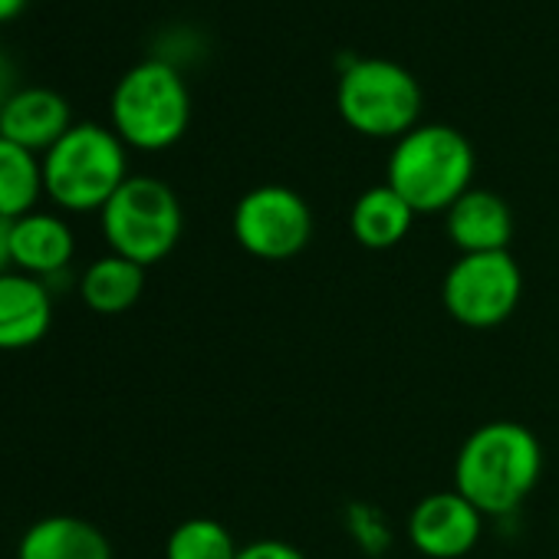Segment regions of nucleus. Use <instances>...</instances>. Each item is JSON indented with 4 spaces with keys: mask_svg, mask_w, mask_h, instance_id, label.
Instances as JSON below:
<instances>
[{
    "mask_svg": "<svg viewBox=\"0 0 559 559\" xmlns=\"http://www.w3.org/2000/svg\"><path fill=\"white\" fill-rule=\"evenodd\" d=\"M543 474L536 435L510 418L474 428L454 457V490L484 516H507L523 507Z\"/></svg>",
    "mask_w": 559,
    "mask_h": 559,
    "instance_id": "nucleus-1",
    "label": "nucleus"
},
{
    "mask_svg": "<svg viewBox=\"0 0 559 559\" xmlns=\"http://www.w3.org/2000/svg\"><path fill=\"white\" fill-rule=\"evenodd\" d=\"M477 155L464 132L444 122H421L392 145L385 185L395 188L415 214H444L474 188Z\"/></svg>",
    "mask_w": 559,
    "mask_h": 559,
    "instance_id": "nucleus-2",
    "label": "nucleus"
},
{
    "mask_svg": "<svg viewBox=\"0 0 559 559\" xmlns=\"http://www.w3.org/2000/svg\"><path fill=\"white\" fill-rule=\"evenodd\" d=\"M40 158L44 194L63 214H99L129 178L126 142L99 122H73Z\"/></svg>",
    "mask_w": 559,
    "mask_h": 559,
    "instance_id": "nucleus-3",
    "label": "nucleus"
},
{
    "mask_svg": "<svg viewBox=\"0 0 559 559\" xmlns=\"http://www.w3.org/2000/svg\"><path fill=\"white\" fill-rule=\"evenodd\" d=\"M191 126V93L178 67L148 57L129 67L109 96V129L135 152H165Z\"/></svg>",
    "mask_w": 559,
    "mask_h": 559,
    "instance_id": "nucleus-4",
    "label": "nucleus"
},
{
    "mask_svg": "<svg viewBox=\"0 0 559 559\" xmlns=\"http://www.w3.org/2000/svg\"><path fill=\"white\" fill-rule=\"evenodd\" d=\"M425 93L412 70L395 60L362 57L349 60L336 83V112L340 119L366 135L399 142L415 126H421Z\"/></svg>",
    "mask_w": 559,
    "mask_h": 559,
    "instance_id": "nucleus-5",
    "label": "nucleus"
},
{
    "mask_svg": "<svg viewBox=\"0 0 559 559\" xmlns=\"http://www.w3.org/2000/svg\"><path fill=\"white\" fill-rule=\"evenodd\" d=\"M99 230L109 253H119L148 270L178 247L185 211L168 181L152 175H129L126 185L99 211Z\"/></svg>",
    "mask_w": 559,
    "mask_h": 559,
    "instance_id": "nucleus-6",
    "label": "nucleus"
},
{
    "mask_svg": "<svg viewBox=\"0 0 559 559\" xmlns=\"http://www.w3.org/2000/svg\"><path fill=\"white\" fill-rule=\"evenodd\" d=\"M520 297L523 270L510 250L461 253L441 280V304L448 317L467 330L503 326L516 313Z\"/></svg>",
    "mask_w": 559,
    "mask_h": 559,
    "instance_id": "nucleus-7",
    "label": "nucleus"
},
{
    "mask_svg": "<svg viewBox=\"0 0 559 559\" xmlns=\"http://www.w3.org/2000/svg\"><path fill=\"white\" fill-rule=\"evenodd\" d=\"M230 230L237 247L257 260H290L313 240V211L287 185H257L234 204Z\"/></svg>",
    "mask_w": 559,
    "mask_h": 559,
    "instance_id": "nucleus-8",
    "label": "nucleus"
},
{
    "mask_svg": "<svg viewBox=\"0 0 559 559\" xmlns=\"http://www.w3.org/2000/svg\"><path fill=\"white\" fill-rule=\"evenodd\" d=\"M405 533L425 559H464L480 543L484 513L454 487L435 490L412 507Z\"/></svg>",
    "mask_w": 559,
    "mask_h": 559,
    "instance_id": "nucleus-9",
    "label": "nucleus"
},
{
    "mask_svg": "<svg viewBox=\"0 0 559 559\" xmlns=\"http://www.w3.org/2000/svg\"><path fill=\"white\" fill-rule=\"evenodd\" d=\"M76 257V230L57 211H31L11 221V263L14 270L53 287Z\"/></svg>",
    "mask_w": 559,
    "mask_h": 559,
    "instance_id": "nucleus-10",
    "label": "nucleus"
},
{
    "mask_svg": "<svg viewBox=\"0 0 559 559\" xmlns=\"http://www.w3.org/2000/svg\"><path fill=\"white\" fill-rule=\"evenodd\" d=\"M53 326V290L21 270L0 273V353H24Z\"/></svg>",
    "mask_w": 559,
    "mask_h": 559,
    "instance_id": "nucleus-11",
    "label": "nucleus"
},
{
    "mask_svg": "<svg viewBox=\"0 0 559 559\" xmlns=\"http://www.w3.org/2000/svg\"><path fill=\"white\" fill-rule=\"evenodd\" d=\"M73 129V109L50 86H21L0 109V135L44 155Z\"/></svg>",
    "mask_w": 559,
    "mask_h": 559,
    "instance_id": "nucleus-12",
    "label": "nucleus"
},
{
    "mask_svg": "<svg viewBox=\"0 0 559 559\" xmlns=\"http://www.w3.org/2000/svg\"><path fill=\"white\" fill-rule=\"evenodd\" d=\"M444 234L461 253H493L510 250L513 211L490 188H467L444 211Z\"/></svg>",
    "mask_w": 559,
    "mask_h": 559,
    "instance_id": "nucleus-13",
    "label": "nucleus"
},
{
    "mask_svg": "<svg viewBox=\"0 0 559 559\" xmlns=\"http://www.w3.org/2000/svg\"><path fill=\"white\" fill-rule=\"evenodd\" d=\"M17 559H112V543L83 516L50 513L21 533Z\"/></svg>",
    "mask_w": 559,
    "mask_h": 559,
    "instance_id": "nucleus-14",
    "label": "nucleus"
},
{
    "mask_svg": "<svg viewBox=\"0 0 559 559\" xmlns=\"http://www.w3.org/2000/svg\"><path fill=\"white\" fill-rule=\"evenodd\" d=\"M415 217L418 214L412 211V204L395 188H389L382 181V185L366 188L353 201L349 234L366 250H392V247H399L412 234Z\"/></svg>",
    "mask_w": 559,
    "mask_h": 559,
    "instance_id": "nucleus-15",
    "label": "nucleus"
},
{
    "mask_svg": "<svg viewBox=\"0 0 559 559\" xmlns=\"http://www.w3.org/2000/svg\"><path fill=\"white\" fill-rule=\"evenodd\" d=\"M80 300L86 310L99 317H119L132 310L142 294H145V266L119 257V253H103L86 263L80 273Z\"/></svg>",
    "mask_w": 559,
    "mask_h": 559,
    "instance_id": "nucleus-16",
    "label": "nucleus"
},
{
    "mask_svg": "<svg viewBox=\"0 0 559 559\" xmlns=\"http://www.w3.org/2000/svg\"><path fill=\"white\" fill-rule=\"evenodd\" d=\"M44 198V158L0 135V217L17 221Z\"/></svg>",
    "mask_w": 559,
    "mask_h": 559,
    "instance_id": "nucleus-17",
    "label": "nucleus"
},
{
    "mask_svg": "<svg viewBox=\"0 0 559 559\" xmlns=\"http://www.w3.org/2000/svg\"><path fill=\"white\" fill-rule=\"evenodd\" d=\"M234 533L214 516H188L165 539V559H237Z\"/></svg>",
    "mask_w": 559,
    "mask_h": 559,
    "instance_id": "nucleus-18",
    "label": "nucleus"
},
{
    "mask_svg": "<svg viewBox=\"0 0 559 559\" xmlns=\"http://www.w3.org/2000/svg\"><path fill=\"white\" fill-rule=\"evenodd\" d=\"M346 526H349L356 546L366 556L379 559V556L389 552V546H392V526H389V520H385V513L379 507H372V503H349Z\"/></svg>",
    "mask_w": 559,
    "mask_h": 559,
    "instance_id": "nucleus-19",
    "label": "nucleus"
},
{
    "mask_svg": "<svg viewBox=\"0 0 559 559\" xmlns=\"http://www.w3.org/2000/svg\"><path fill=\"white\" fill-rule=\"evenodd\" d=\"M237 559H307L304 549H297L294 543L287 539H253V543H243Z\"/></svg>",
    "mask_w": 559,
    "mask_h": 559,
    "instance_id": "nucleus-20",
    "label": "nucleus"
},
{
    "mask_svg": "<svg viewBox=\"0 0 559 559\" xmlns=\"http://www.w3.org/2000/svg\"><path fill=\"white\" fill-rule=\"evenodd\" d=\"M21 90V80H17V67H14V60L0 50V109L8 106V99L14 96Z\"/></svg>",
    "mask_w": 559,
    "mask_h": 559,
    "instance_id": "nucleus-21",
    "label": "nucleus"
},
{
    "mask_svg": "<svg viewBox=\"0 0 559 559\" xmlns=\"http://www.w3.org/2000/svg\"><path fill=\"white\" fill-rule=\"evenodd\" d=\"M14 270L11 263V221L0 217V273H8Z\"/></svg>",
    "mask_w": 559,
    "mask_h": 559,
    "instance_id": "nucleus-22",
    "label": "nucleus"
},
{
    "mask_svg": "<svg viewBox=\"0 0 559 559\" xmlns=\"http://www.w3.org/2000/svg\"><path fill=\"white\" fill-rule=\"evenodd\" d=\"M27 4H31V0H0V27L14 24L27 11Z\"/></svg>",
    "mask_w": 559,
    "mask_h": 559,
    "instance_id": "nucleus-23",
    "label": "nucleus"
}]
</instances>
